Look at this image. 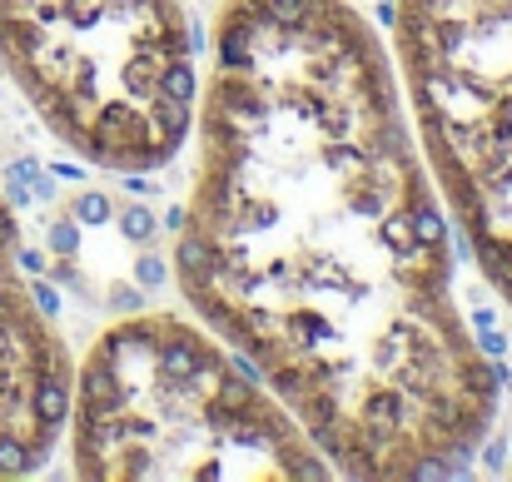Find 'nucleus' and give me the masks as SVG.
I'll list each match as a JSON object with an SVG mask.
<instances>
[{
  "mask_svg": "<svg viewBox=\"0 0 512 482\" xmlns=\"http://www.w3.org/2000/svg\"><path fill=\"white\" fill-rule=\"evenodd\" d=\"M179 294L304 423L334 473L453 478L503 368L453 299V239L388 50L353 0H224L194 110Z\"/></svg>",
  "mask_w": 512,
  "mask_h": 482,
  "instance_id": "1",
  "label": "nucleus"
},
{
  "mask_svg": "<svg viewBox=\"0 0 512 482\" xmlns=\"http://www.w3.org/2000/svg\"><path fill=\"white\" fill-rule=\"evenodd\" d=\"M70 458L90 482L334 478L304 423L214 328L160 309L90 343L70 393Z\"/></svg>",
  "mask_w": 512,
  "mask_h": 482,
  "instance_id": "2",
  "label": "nucleus"
},
{
  "mask_svg": "<svg viewBox=\"0 0 512 482\" xmlns=\"http://www.w3.org/2000/svg\"><path fill=\"white\" fill-rule=\"evenodd\" d=\"M0 75L60 145L115 174L165 169L199 110L184 0H0Z\"/></svg>",
  "mask_w": 512,
  "mask_h": 482,
  "instance_id": "3",
  "label": "nucleus"
},
{
  "mask_svg": "<svg viewBox=\"0 0 512 482\" xmlns=\"http://www.w3.org/2000/svg\"><path fill=\"white\" fill-rule=\"evenodd\" d=\"M393 40L428 169L512 304V0H398Z\"/></svg>",
  "mask_w": 512,
  "mask_h": 482,
  "instance_id": "4",
  "label": "nucleus"
},
{
  "mask_svg": "<svg viewBox=\"0 0 512 482\" xmlns=\"http://www.w3.org/2000/svg\"><path fill=\"white\" fill-rule=\"evenodd\" d=\"M10 199L0 194V478L35 473L70 428L75 363L55 328V294L30 284Z\"/></svg>",
  "mask_w": 512,
  "mask_h": 482,
  "instance_id": "5",
  "label": "nucleus"
},
{
  "mask_svg": "<svg viewBox=\"0 0 512 482\" xmlns=\"http://www.w3.org/2000/svg\"><path fill=\"white\" fill-rule=\"evenodd\" d=\"M120 229H125V239H130V244H145V239H155V219H150L145 209H130V214L120 219Z\"/></svg>",
  "mask_w": 512,
  "mask_h": 482,
  "instance_id": "6",
  "label": "nucleus"
},
{
  "mask_svg": "<svg viewBox=\"0 0 512 482\" xmlns=\"http://www.w3.org/2000/svg\"><path fill=\"white\" fill-rule=\"evenodd\" d=\"M75 214L90 219V224H100V219H110V199L105 194H85V199H75Z\"/></svg>",
  "mask_w": 512,
  "mask_h": 482,
  "instance_id": "7",
  "label": "nucleus"
},
{
  "mask_svg": "<svg viewBox=\"0 0 512 482\" xmlns=\"http://www.w3.org/2000/svg\"><path fill=\"white\" fill-rule=\"evenodd\" d=\"M140 279H145V284L155 289V284H165V269H160V264H155V259L145 254V259H140Z\"/></svg>",
  "mask_w": 512,
  "mask_h": 482,
  "instance_id": "8",
  "label": "nucleus"
}]
</instances>
